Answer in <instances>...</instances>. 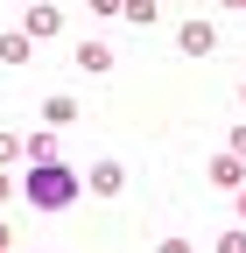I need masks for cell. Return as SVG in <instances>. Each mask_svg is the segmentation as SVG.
I'll return each instance as SVG.
<instances>
[{"mask_svg":"<svg viewBox=\"0 0 246 253\" xmlns=\"http://www.w3.org/2000/svg\"><path fill=\"white\" fill-rule=\"evenodd\" d=\"M78 190H84V176L71 162H36V169H28V204H36V211H71Z\"/></svg>","mask_w":246,"mask_h":253,"instance_id":"6da1fadb","label":"cell"},{"mask_svg":"<svg viewBox=\"0 0 246 253\" xmlns=\"http://www.w3.org/2000/svg\"><path fill=\"white\" fill-rule=\"evenodd\" d=\"M176 49L183 56H211V49H218V28H211V21H183L176 28Z\"/></svg>","mask_w":246,"mask_h":253,"instance_id":"7a4b0ae2","label":"cell"},{"mask_svg":"<svg viewBox=\"0 0 246 253\" xmlns=\"http://www.w3.org/2000/svg\"><path fill=\"white\" fill-rule=\"evenodd\" d=\"M56 28H64V7H56V0H28V36H36V42H49Z\"/></svg>","mask_w":246,"mask_h":253,"instance_id":"3957f363","label":"cell"},{"mask_svg":"<svg viewBox=\"0 0 246 253\" xmlns=\"http://www.w3.org/2000/svg\"><path fill=\"white\" fill-rule=\"evenodd\" d=\"M84 190H99V197H120V190H127V169H120V162H91V169H84Z\"/></svg>","mask_w":246,"mask_h":253,"instance_id":"277c9868","label":"cell"},{"mask_svg":"<svg viewBox=\"0 0 246 253\" xmlns=\"http://www.w3.org/2000/svg\"><path fill=\"white\" fill-rule=\"evenodd\" d=\"M211 183H218V190H239V183H246V155H232V148H225L218 162H211Z\"/></svg>","mask_w":246,"mask_h":253,"instance_id":"5b68a950","label":"cell"},{"mask_svg":"<svg viewBox=\"0 0 246 253\" xmlns=\"http://www.w3.org/2000/svg\"><path fill=\"white\" fill-rule=\"evenodd\" d=\"M28 56H36V36H28V28L0 36V63H28Z\"/></svg>","mask_w":246,"mask_h":253,"instance_id":"8992f818","label":"cell"},{"mask_svg":"<svg viewBox=\"0 0 246 253\" xmlns=\"http://www.w3.org/2000/svg\"><path fill=\"white\" fill-rule=\"evenodd\" d=\"M78 63H84L91 78H106V71H113V49H106V42H78Z\"/></svg>","mask_w":246,"mask_h":253,"instance_id":"52a82bcc","label":"cell"},{"mask_svg":"<svg viewBox=\"0 0 246 253\" xmlns=\"http://www.w3.org/2000/svg\"><path fill=\"white\" fill-rule=\"evenodd\" d=\"M42 120H49V126H71V120H78V99H64V91H49V99H42Z\"/></svg>","mask_w":246,"mask_h":253,"instance_id":"ba28073f","label":"cell"},{"mask_svg":"<svg viewBox=\"0 0 246 253\" xmlns=\"http://www.w3.org/2000/svg\"><path fill=\"white\" fill-rule=\"evenodd\" d=\"M21 155H28V162H56V141H49V134H28Z\"/></svg>","mask_w":246,"mask_h":253,"instance_id":"9c48e42d","label":"cell"},{"mask_svg":"<svg viewBox=\"0 0 246 253\" xmlns=\"http://www.w3.org/2000/svg\"><path fill=\"white\" fill-rule=\"evenodd\" d=\"M120 14H127V21H141V28H148V21H155L162 7H155V0H120Z\"/></svg>","mask_w":246,"mask_h":253,"instance_id":"30bf717a","label":"cell"},{"mask_svg":"<svg viewBox=\"0 0 246 253\" xmlns=\"http://www.w3.org/2000/svg\"><path fill=\"white\" fill-rule=\"evenodd\" d=\"M21 155V134H7V126H0V162H14Z\"/></svg>","mask_w":246,"mask_h":253,"instance_id":"8fae6325","label":"cell"},{"mask_svg":"<svg viewBox=\"0 0 246 253\" xmlns=\"http://www.w3.org/2000/svg\"><path fill=\"white\" fill-rule=\"evenodd\" d=\"M225 148H232V155H246V126H232V141H225Z\"/></svg>","mask_w":246,"mask_h":253,"instance_id":"7c38bea8","label":"cell"},{"mask_svg":"<svg viewBox=\"0 0 246 253\" xmlns=\"http://www.w3.org/2000/svg\"><path fill=\"white\" fill-rule=\"evenodd\" d=\"M7 197H14V183H7V169H0V211H7Z\"/></svg>","mask_w":246,"mask_h":253,"instance_id":"4fadbf2b","label":"cell"},{"mask_svg":"<svg viewBox=\"0 0 246 253\" xmlns=\"http://www.w3.org/2000/svg\"><path fill=\"white\" fill-rule=\"evenodd\" d=\"M91 14H120V0H91Z\"/></svg>","mask_w":246,"mask_h":253,"instance_id":"5bb4252c","label":"cell"},{"mask_svg":"<svg viewBox=\"0 0 246 253\" xmlns=\"http://www.w3.org/2000/svg\"><path fill=\"white\" fill-rule=\"evenodd\" d=\"M0 246H14V232H7V225H0Z\"/></svg>","mask_w":246,"mask_h":253,"instance_id":"9a60e30c","label":"cell"},{"mask_svg":"<svg viewBox=\"0 0 246 253\" xmlns=\"http://www.w3.org/2000/svg\"><path fill=\"white\" fill-rule=\"evenodd\" d=\"M239 218H246V183H239Z\"/></svg>","mask_w":246,"mask_h":253,"instance_id":"2e32d148","label":"cell"},{"mask_svg":"<svg viewBox=\"0 0 246 253\" xmlns=\"http://www.w3.org/2000/svg\"><path fill=\"white\" fill-rule=\"evenodd\" d=\"M225 7H246V0H225Z\"/></svg>","mask_w":246,"mask_h":253,"instance_id":"e0dca14e","label":"cell"},{"mask_svg":"<svg viewBox=\"0 0 246 253\" xmlns=\"http://www.w3.org/2000/svg\"><path fill=\"white\" fill-rule=\"evenodd\" d=\"M239 106H246V84H239Z\"/></svg>","mask_w":246,"mask_h":253,"instance_id":"ac0fdd59","label":"cell"}]
</instances>
